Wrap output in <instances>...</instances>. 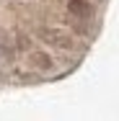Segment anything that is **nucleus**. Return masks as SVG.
<instances>
[{"label": "nucleus", "instance_id": "3", "mask_svg": "<svg viewBox=\"0 0 119 121\" xmlns=\"http://www.w3.org/2000/svg\"><path fill=\"white\" fill-rule=\"evenodd\" d=\"M31 65L39 67V70H52L54 62H52V57H49L47 52H34V54H31Z\"/></svg>", "mask_w": 119, "mask_h": 121}, {"label": "nucleus", "instance_id": "4", "mask_svg": "<svg viewBox=\"0 0 119 121\" xmlns=\"http://www.w3.org/2000/svg\"><path fill=\"white\" fill-rule=\"evenodd\" d=\"M18 47H21V49L29 47V39H26V36H18Z\"/></svg>", "mask_w": 119, "mask_h": 121}, {"label": "nucleus", "instance_id": "2", "mask_svg": "<svg viewBox=\"0 0 119 121\" xmlns=\"http://www.w3.org/2000/svg\"><path fill=\"white\" fill-rule=\"evenodd\" d=\"M67 10H70L72 16H80V18L91 16V5H88L86 0H70V3H67Z\"/></svg>", "mask_w": 119, "mask_h": 121}, {"label": "nucleus", "instance_id": "1", "mask_svg": "<svg viewBox=\"0 0 119 121\" xmlns=\"http://www.w3.org/2000/svg\"><path fill=\"white\" fill-rule=\"evenodd\" d=\"M39 39L47 41V44H52V47H57V49H72V39L67 36V34H62V31L42 28V31H39Z\"/></svg>", "mask_w": 119, "mask_h": 121}]
</instances>
